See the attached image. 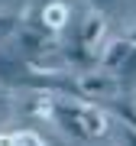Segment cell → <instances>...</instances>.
<instances>
[{
  "mask_svg": "<svg viewBox=\"0 0 136 146\" xmlns=\"http://www.w3.org/2000/svg\"><path fill=\"white\" fill-rule=\"evenodd\" d=\"M75 88L78 94H88V98H114L117 94V78L104 68H97V72H81L75 75Z\"/></svg>",
  "mask_w": 136,
  "mask_h": 146,
  "instance_id": "6da1fadb",
  "label": "cell"
},
{
  "mask_svg": "<svg viewBox=\"0 0 136 146\" xmlns=\"http://www.w3.org/2000/svg\"><path fill=\"white\" fill-rule=\"evenodd\" d=\"M78 117H81V127L88 133V140H97V136H107L110 130V114L97 104H78Z\"/></svg>",
  "mask_w": 136,
  "mask_h": 146,
  "instance_id": "7a4b0ae2",
  "label": "cell"
},
{
  "mask_svg": "<svg viewBox=\"0 0 136 146\" xmlns=\"http://www.w3.org/2000/svg\"><path fill=\"white\" fill-rule=\"evenodd\" d=\"M104 33H107V16L100 13V10H88L84 13V20H81V26H78V42H84L88 49H97V42L104 39Z\"/></svg>",
  "mask_w": 136,
  "mask_h": 146,
  "instance_id": "3957f363",
  "label": "cell"
},
{
  "mask_svg": "<svg viewBox=\"0 0 136 146\" xmlns=\"http://www.w3.org/2000/svg\"><path fill=\"white\" fill-rule=\"evenodd\" d=\"M16 42H20V49L26 52L29 58H36L42 52H52L55 49V39H52V33H36V29H26V26H20L16 29Z\"/></svg>",
  "mask_w": 136,
  "mask_h": 146,
  "instance_id": "277c9868",
  "label": "cell"
},
{
  "mask_svg": "<svg viewBox=\"0 0 136 146\" xmlns=\"http://www.w3.org/2000/svg\"><path fill=\"white\" fill-rule=\"evenodd\" d=\"M130 52H133L130 36H120V39H110V42H107V49L97 55V62H100L104 72H120V65L126 62V55H130Z\"/></svg>",
  "mask_w": 136,
  "mask_h": 146,
  "instance_id": "5b68a950",
  "label": "cell"
},
{
  "mask_svg": "<svg viewBox=\"0 0 136 146\" xmlns=\"http://www.w3.org/2000/svg\"><path fill=\"white\" fill-rule=\"evenodd\" d=\"M68 23V3H62V0H49L46 7H42V26H46L49 33H62Z\"/></svg>",
  "mask_w": 136,
  "mask_h": 146,
  "instance_id": "8992f818",
  "label": "cell"
},
{
  "mask_svg": "<svg viewBox=\"0 0 136 146\" xmlns=\"http://www.w3.org/2000/svg\"><path fill=\"white\" fill-rule=\"evenodd\" d=\"M0 143H42V136H39L36 130L20 127V130H7V133H0Z\"/></svg>",
  "mask_w": 136,
  "mask_h": 146,
  "instance_id": "52a82bcc",
  "label": "cell"
},
{
  "mask_svg": "<svg viewBox=\"0 0 136 146\" xmlns=\"http://www.w3.org/2000/svg\"><path fill=\"white\" fill-rule=\"evenodd\" d=\"M20 26H23L20 13H13V10L0 13V39H10V36H16V29H20Z\"/></svg>",
  "mask_w": 136,
  "mask_h": 146,
  "instance_id": "ba28073f",
  "label": "cell"
},
{
  "mask_svg": "<svg viewBox=\"0 0 136 146\" xmlns=\"http://www.w3.org/2000/svg\"><path fill=\"white\" fill-rule=\"evenodd\" d=\"M126 36H130V42H133V46H136V26H133L130 33H126Z\"/></svg>",
  "mask_w": 136,
  "mask_h": 146,
  "instance_id": "9c48e42d",
  "label": "cell"
}]
</instances>
